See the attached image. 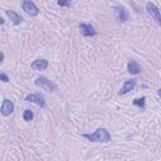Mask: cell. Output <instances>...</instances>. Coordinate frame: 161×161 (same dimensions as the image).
Instances as JSON below:
<instances>
[{"mask_svg": "<svg viewBox=\"0 0 161 161\" xmlns=\"http://www.w3.org/2000/svg\"><path fill=\"white\" fill-rule=\"evenodd\" d=\"M157 94L161 97V88H160V89H157Z\"/></svg>", "mask_w": 161, "mask_h": 161, "instance_id": "obj_18", "label": "cell"}, {"mask_svg": "<svg viewBox=\"0 0 161 161\" xmlns=\"http://www.w3.org/2000/svg\"><path fill=\"white\" fill-rule=\"evenodd\" d=\"M127 70H128V73H131V74H138V73L142 70V68H141V65H140L137 62L130 60V62L127 63Z\"/></svg>", "mask_w": 161, "mask_h": 161, "instance_id": "obj_12", "label": "cell"}, {"mask_svg": "<svg viewBox=\"0 0 161 161\" xmlns=\"http://www.w3.org/2000/svg\"><path fill=\"white\" fill-rule=\"evenodd\" d=\"M47 67H48V60L44 59V58L35 59L31 63V68L35 69V70H44V69H47Z\"/></svg>", "mask_w": 161, "mask_h": 161, "instance_id": "obj_11", "label": "cell"}, {"mask_svg": "<svg viewBox=\"0 0 161 161\" xmlns=\"http://www.w3.org/2000/svg\"><path fill=\"white\" fill-rule=\"evenodd\" d=\"M82 136L91 142H109L111 141V135L104 127L97 128L93 133H83Z\"/></svg>", "mask_w": 161, "mask_h": 161, "instance_id": "obj_1", "label": "cell"}, {"mask_svg": "<svg viewBox=\"0 0 161 161\" xmlns=\"http://www.w3.org/2000/svg\"><path fill=\"white\" fill-rule=\"evenodd\" d=\"M146 10H147V13L153 18V20H155L158 25H161V13H160L158 8H157L153 3H147V4H146Z\"/></svg>", "mask_w": 161, "mask_h": 161, "instance_id": "obj_4", "label": "cell"}, {"mask_svg": "<svg viewBox=\"0 0 161 161\" xmlns=\"http://www.w3.org/2000/svg\"><path fill=\"white\" fill-rule=\"evenodd\" d=\"M114 11H116L118 21L125 23V21L128 20V13H127V10L123 6H114Z\"/></svg>", "mask_w": 161, "mask_h": 161, "instance_id": "obj_8", "label": "cell"}, {"mask_svg": "<svg viewBox=\"0 0 161 161\" xmlns=\"http://www.w3.org/2000/svg\"><path fill=\"white\" fill-rule=\"evenodd\" d=\"M4 23H5V20H4L3 18H0V24H1V25H4Z\"/></svg>", "mask_w": 161, "mask_h": 161, "instance_id": "obj_17", "label": "cell"}, {"mask_svg": "<svg viewBox=\"0 0 161 161\" xmlns=\"http://www.w3.org/2000/svg\"><path fill=\"white\" fill-rule=\"evenodd\" d=\"M5 14L9 16V19L11 20V23L14 25H18L23 21V16L20 14H18L16 11H14V10H5Z\"/></svg>", "mask_w": 161, "mask_h": 161, "instance_id": "obj_10", "label": "cell"}, {"mask_svg": "<svg viewBox=\"0 0 161 161\" xmlns=\"http://www.w3.org/2000/svg\"><path fill=\"white\" fill-rule=\"evenodd\" d=\"M0 79H1L4 83H8V82H9V77H8L5 73H1V74H0Z\"/></svg>", "mask_w": 161, "mask_h": 161, "instance_id": "obj_16", "label": "cell"}, {"mask_svg": "<svg viewBox=\"0 0 161 161\" xmlns=\"http://www.w3.org/2000/svg\"><path fill=\"white\" fill-rule=\"evenodd\" d=\"M33 117H34V113H33L31 109H25V111H24V113H23V118H24V121L29 122V121L33 119Z\"/></svg>", "mask_w": 161, "mask_h": 161, "instance_id": "obj_14", "label": "cell"}, {"mask_svg": "<svg viewBox=\"0 0 161 161\" xmlns=\"http://www.w3.org/2000/svg\"><path fill=\"white\" fill-rule=\"evenodd\" d=\"M79 30H80L82 35H84V36H93L97 34V30L93 28V25H91L88 23L79 24Z\"/></svg>", "mask_w": 161, "mask_h": 161, "instance_id": "obj_6", "label": "cell"}, {"mask_svg": "<svg viewBox=\"0 0 161 161\" xmlns=\"http://www.w3.org/2000/svg\"><path fill=\"white\" fill-rule=\"evenodd\" d=\"M145 97H141V98H135L133 99V106H136V107H140V108H145Z\"/></svg>", "mask_w": 161, "mask_h": 161, "instance_id": "obj_13", "label": "cell"}, {"mask_svg": "<svg viewBox=\"0 0 161 161\" xmlns=\"http://www.w3.org/2000/svg\"><path fill=\"white\" fill-rule=\"evenodd\" d=\"M21 6H23V10L30 16H36L38 13H39V9L36 8V5L30 0H24Z\"/></svg>", "mask_w": 161, "mask_h": 161, "instance_id": "obj_5", "label": "cell"}, {"mask_svg": "<svg viewBox=\"0 0 161 161\" xmlns=\"http://www.w3.org/2000/svg\"><path fill=\"white\" fill-rule=\"evenodd\" d=\"M14 112V103L10 101V99H4L3 101V104H1V114L8 117L10 116L11 113Z\"/></svg>", "mask_w": 161, "mask_h": 161, "instance_id": "obj_7", "label": "cell"}, {"mask_svg": "<svg viewBox=\"0 0 161 161\" xmlns=\"http://www.w3.org/2000/svg\"><path fill=\"white\" fill-rule=\"evenodd\" d=\"M35 86L42 88V89H44V91H48V92L57 91V86L50 79H48L47 77H43V75H40V77H38L35 79Z\"/></svg>", "mask_w": 161, "mask_h": 161, "instance_id": "obj_2", "label": "cell"}, {"mask_svg": "<svg viewBox=\"0 0 161 161\" xmlns=\"http://www.w3.org/2000/svg\"><path fill=\"white\" fill-rule=\"evenodd\" d=\"M4 58H5V55H4V53H1V62L4 60Z\"/></svg>", "mask_w": 161, "mask_h": 161, "instance_id": "obj_19", "label": "cell"}, {"mask_svg": "<svg viewBox=\"0 0 161 161\" xmlns=\"http://www.w3.org/2000/svg\"><path fill=\"white\" fill-rule=\"evenodd\" d=\"M57 4L59 6H70V1H64V0H59Z\"/></svg>", "mask_w": 161, "mask_h": 161, "instance_id": "obj_15", "label": "cell"}, {"mask_svg": "<svg viewBox=\"0 0 161 161\" xmlns=\"http://www.w3.org/2000/svg\"><path fill=\"white\" fill-rule=\"evenodd\" d=\"M135 86H136V79H128V80H126V82L123 83L122 88L119 89L118 94H119V96H123V94L128 93L130 91H132V89L135 88Z\"/></svg>", "mask_w": 161, "mask_h": 161, "instance_id": "obj_9", "label": "cell"}, {"mask_svg": "<svg viewBox=\"0 0 161 161\" xmlns=\"http://www.w3.org/2000/svg\"><path fill=\"white\" fill-rule=\"evenodd\" d=\"M25 101L26 102H31V103H35L36 106H40L42 108L45 107V98L42 93H30L25 97Z\"/></svg>", "mask_w": 161, "mask_h": 161, "instance_id": "obj_3", "label": "cell"}]
</instances>
